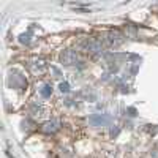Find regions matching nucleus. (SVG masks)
I'll return each instance as SVG.
<instances>
[{"mask_svg":"<svg viewBox=\"0 0 158 158\" xmlns=\"http://www.w3.org/2000/svg\"><path fill=\"white\" fill-rule=\"evenodd\" d=\"M82 48L87 51V52H101L103 46H101V41L97 38H87L85 41L82 43Z\"/></svg>","mask_w":158,"mask_h":158,"instance_id":"1","label":"nucleus"},{"mask_svg":"<svg viewBox=\"0 0 158 158\" xmlns=\"http://www.w3.org/2000/svg\"><path fill=\"white\" fill-rule=\"evenodd\" d=\"M76 60H77V56H76V52L71 51V49L63 51L62 56H60V62L63 65H73V63H76Z\"/></svg>","mask_w":158,"mask_h":158,"instance_id":"2","label":"nucleus"},{"mask_svg":"<svg viewBox=\"0 0 158 158\" xmlns=\"http://www.w3.org/2000/svg\"><path fill=\"white\" fill-rule=\"evenodd\" d=\"M125 41V38H123V35L120 33V32H111L109 35H108V43H109V46H118V44H122Z\"/></svg>","mask_w":158,"mask_h":158,"instance_id":"3","label":"nucleus"},{"mask_svg":"<svg viewBox=\"0 0 158 158\" xmlns=\"http://www.w3.org/2000/svg\"><path fill=\"white\" fill-rule=\"evenodd\" d=\"M59 128V122H49L44 125V131H56Z\"/></svg>","mask_w":158,"mask_h":158,"instance_id":"4","label":"nucleus"},{"mask_svg":"<svg viewBox=\"0 0 158 158\" xmlns=\"http://www.w3.org/2000/svg\"><path fill=\"white\" fill-rule=\"evenodd\" d=\"M40 92H41V95H43V97H49V95L52 94V89H51L49 85H44V87H43L41 90H40Z\"/></svg>","mask_w":158,"mask_h":158,"instance_id":"5","label":"nucleus"}]
</instances>
